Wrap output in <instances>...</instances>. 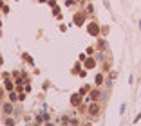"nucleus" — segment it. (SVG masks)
Returning <instances> with one entry per match:
<instances>
[{
  "label": "nucleus",
  "mask_w": 141,
  "mask_h": 126,
  "mask_svg": "<svg viewBox=\"0 0 141 126\" xmlns=\"http://www.w3.org/2000/svg\"><path fill=\"white\" fill-rule=\"evenodd\" d=\"M4 112H6V114H11V112H13V106H11V103H7L6 106H4Z\"/></svg>",
  "instance_id": "obj_8"
},
{
  "label": "nucleus",
  "mask_w": 141,
  "mask_h": 126,
  "mask_svg": "<svg viewBox=\"0 0 141 126\" xmlns=\"http://www.w3.org/2000/svg\"><path fill=\"white\" fill-rule=\"evenodd\" d=\"M94 65H96V61H94V59H92V58H91V59H87V61H85V67H87V69H92V67H94Z\"/></svg>",
  "instance_id": "obj_6"
},
{
  "label": "nucleus",
  "mask_w": 141,
  "mask_h": 126,
  "mask_svg": "<svg viewBox=\"0 0 141 126\" xmlns=\"http://www.w3.org/2000/svg\"><path fill=\"white\" fill-rule=\"evenodd\" d=\"M101 81H103V76H96V85H101Z\"/></svg>",
  "instance_id": "obj_9"
},
{
  "label": "nucleus",
  "mask_w": 141,
  "mask_h": 126,
  "mask_svg": "<svg viewBox=\"0 0 141 126\" xmlns=\"http://www.w3.org/2000/svg\"><path fill=\"white\" fill-rule=\"evenodd\" d=\"M71 103L74 104V106H80V103H82V94H76V96H72Z\"/></svg>",
  "instance_id": "obj_2"
},
{
  "label": "nucleus",
  "mask_w": 141,
  "mask_h": 126,
  "mask_svg": "<svg viewBox=\"0 0 141 126\" xmlns=\"http://www.w3.org/2000/svg\"><path fill=\"white\" fill-rule=\"evenodd\" d=\"M89 33H91L92 36H96V34L99 33V27H98V24H91V25H89Z\"/></svg>",
  "instance_id": "obj_3"
},
{
  "label": "nucleus",
  "mask_w": 141,
  "mask_h": 126,
  "mask_svg": "<svg viewBox=\"0 0 141 126\" xmlns=\"http://www.w3.org/2000/svg\"><path fill=\"white\" fill-rule=\"evenodd\" d=\"M89 114H91V115H98V114H99V104H98L96 101L89 106Z\"/></svg>",
  "instance_id": "obj_1"
},
{
  "label": "nucleus",
  "mask_w": 141,
  "mask_h": 126,
  "mask_svg": "<svg viewBox=\"0 0 141 126\" xmlns=\"http://www.w3.org/2000/svg\"><path fill=\"white\" fill-rule=\"evenodd\" d=\"M4 88H6L7 92H11V90L15 88V87H13V81H11L9 77H6V83H4Z\"/></svg>",
  "instance_id": "obj_4"
},
{
  "label": "nucleus",
  "mask_w": 141,
  "mask_h": 126,
  "mask_svg": "<svg viewBox=\"0 0 141 126\" xmlns=\"http://www.w3.org/2000/svg\"><path fill=\"white\" fill-rule=\"evenodd\" d=\"M74 22H76V24H82V22H83V14H82V13H78L76 18H74Z\"/></svg>",
  "instance_id": "obj_7"
},
{
  "label": "nucleus",
  "mask_w": 141,
  "mask_h": 126,
  "mask_svg": "<svg viewBox=\"0 0 141 126\" xmlns=\"http://www.w3.org/2000/svg\"><path fill=\"white\" fill-rule=\"evenodd\" d=\"M4 97V88H0V99Z\"/></svg>",
  "instance_id": "obj_12"
},
{
  "label": "nucleus",
  "mask_w": 141,
  "mask_h": 126,
  "mask_svg": "<svg viewBox=\"0 0 141 126\" xmlns=\"http://www.w3.org/2000/svg\"><path fill=\"white\" fill-rule=\"evenodd\" d=\"M87 92H89V87H83L82 90H80V94H82V96H83V94H87Z\"/></svg>",
  "instance_id": "obj_10"
},
{
  "label": "nucleus",
  "mask_w": 141,
  "mask_h": 126,
  "mask_svg": "<svg viewBox=\"0 0 141 126\" xmlns=\"http://www.w3.org/2000/svg\"><path fill=\"white\" fill-rule=\"evenodd\" d=\"M98 97H99V90H92V92H91V96H89V99H91V101H96Z\"/></svg>",
  "instance_id": "obj_5"
},
{
  "label": "nucleus",
  "mask_w": 141,
  "mask_h": 126,
  "mask_svg": "<svg viewBox=\"0 0 141 126\" xmlns=\"http://www.w3.org/2000/svg\"><path fill=\"white\" fill-rule=\"evenodd\" d=\"M9 101H18V99H16V96H15V94H11V96H9Z\"/></svg>",
  "instance_id": "obj_11"
}]
</instances>
